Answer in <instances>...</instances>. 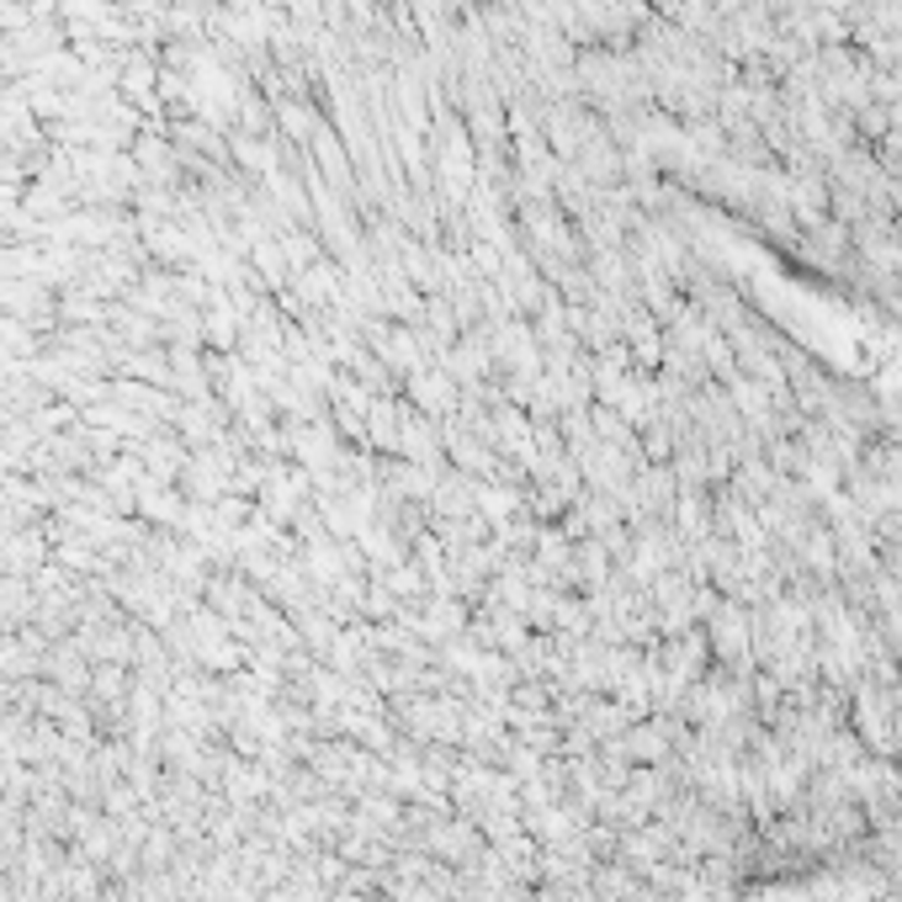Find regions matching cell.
Returning a JSON list of instances; mask_svg holds the SVG:
<instances>
[{
	"instance_id": "cell-1",
	"label": "cell",
	"mask_w": 902,
	"mask_h": 902,
	"mask_svg": "<svg viewBox=\"0 0 902 902\" xmlns=\"http://www.w3.org/2000/svg\"><path fill=\"white\" fill-rule=\"evenodd\" d=\"M785 902H892V898L876 887V876H818L813 887L791 892Z\"/></svg>"
}]
</instances>
